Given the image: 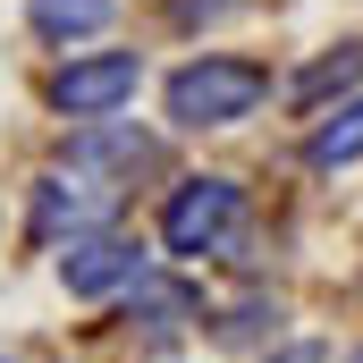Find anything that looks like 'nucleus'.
Here are the masks:
<instances>
[{
    "label": "nucleus",
    "mask_w": 363,
    "mask_h": 363,
    "mask_svg": "<svg viewBox=\"0 0 363 363\" xmlns=\"http://www.w3.org/2000/svg\"><path fill=\"white\" fill-rule=\"evenodd\" d=\"M161 101H169V127H194V135L203 127H237V118H254L271 101V68L237 60V51H203L161 85Z\"/></svg>",
    "instance_id": "nucleus-1"
},
{
    "label": "nucleus",
    "mask_w": 363,
    "mask_h": 363,
    "mask_svg": "<svg viewBox=\"0 0 363 363\" xmlns=\"http://www.w3.org/2000/svg\"><path fill=\"white\" fill-rule=\"evenodd\" d=\"M237 220H245V186L220 178V169H203V178H178V186H169V203H161V245H169L178 262L228 254Z\"/></svg>",
    "instance_id": "nucleus-2"
},
{
    "label": "nucleus",
    "mask_w": 363,
    "mask_h": 363,
    "mask_svg": "<svg viewBox=\"0 0 363 363\" xmlns=\"http://www.w3.org/2000/svg\"><path fill=\"white\" fill-rule=\"evenodd\" d=\"M135 85H144V51H77V60H60L51 68V85H43V101L60 110V118H118L127 101H135Z\"/></svg>",
    "instance_id": "nucleus-3"
},
{
    "label": "nucleus",
    "mask_w": 363,
    "mask_h": 363,
    "mask_svg": "<svg viewBox=\"0 0 363 363\" xmlns=\"http://www.w3.org/2000/svg\"><path fill=\"white\" fill-rule=\"evenodd\" d=\"M60 279H68V296L101 304V296L144 287V279H152V254H144V237H127V228H93V237H77V245L60 254Z\"/></svg>",
    "instance_id": "nucleus-4"
},
{
    "label": "nucleus",
    "mask_w": 363,
    "mask_h": 363,
    "mask_svg": "<svg viewBox=\"0 0 363 363\" xmlns=\"http://www.w3.org/2000/svg\"><path fill=\"white\" fill-rule=\"evenodd\" d=\"M101 211H110V186L51 169V178H34V211H26V237H34V245H60V237L77 245V237H93V228H101Z\"/></svg>",
    "instance_id": "nucleus-5"
},
{
    "label": "nucleus",
    "mask_w": 363,
    "mask_h": 363,
    "mask_svg": "<svg viewBox=\"0 0 363 363\" xmlns=\"http://www.w3.org/2000/svg\"><path fill=\"white\" fill-rule=\"evenodd\" d=\"M161 161V144L144 135V127H127V118H93L85 135L68 144V169L77 178H135V169H152Z\"/></svg>",
    "instance_id": "nucleus-6"
},
{
    "label": "nucleus",
    "mask_w": 363,
    "mask_h": 363,
    "mask_svg": "<svg viewBox=\"0 0 363 363\" xmlns=\"http://www.w3.org/2000/svg\"><path fill=\"white\" fill-rule=\"evenodd\" d=\"M355 85H363V43H330V51L287 85V101H296V110H330V101H355Z\"/></svg>",
    "instance_id": "nucleus-7"
},
{
    "label": "nucleus",
    "mask_w": 363,
    "mask_h": 363,
    "mask_svg": "<svg viewBox=\"0 0 363 363\" xmlns=\"http://www.w3.org/2000/svg\"><path fill=\"white\" fill-rule=\"evenodd\" d=\"M304 161H313V169H355V161H363V93H355V101H330V110L313 118Z\"/></svg>",
    "instance_id": "nucleus-8"
},
{
    "label": "nucleus",
    "mask_w": 363,
    "mask_h": 363,
    "mask_svg": "<svg viewBox=\"0 0 363 363\" xmlns=\"http://www.w3.org/2000/svg\"><path fill=\"white\" fill-rule=\"evenodd\" d=\"M110 17H118V0H26V26L43 43H93V34H110Z\"/></svg>",
    "instance_id": "nucleus-9"
},
{
    "label": "nucleus",
    "mask_w": 363,
    "mask_h": 363,
    "mask_svg": "<svg viewBox=\"0 0 363 363\" xmlns=\"http://www.w3.org/2000/svg\"><path fill=\"white\" fill-rule=\"evenodd\" d=\"M194 313H203V304H194V287H186V279H161V271H152L144 287H127V321H144L152 338H169V330H186Z\"/></svg>",
    "instance_id": "nucleus-10"
},
{
    "label": "nucleus",
    "mask_w": 363,
    "mask_h": 363,
    "mask_svg": "<svg viewBox=\"0 0 363 363\" xmlns=\"http://www.w3.org/2000/svg\"><path fill=\"white\" fill-rule=\"evenodd\" d=\"M271 321H279V304H262V296H245V304H237L228 321H211V330H220V338H262Z\"/></svg>",
    "instance_id": "nucleus-11"
},
{
    "label": "nucleus",
    "mask_w": 363,
    "mask_h": 363,
    "mask_svg": "<svg viewBox=\"0 0 363 363\" xmlns=\"http://www.w3.org/2000/svg\"><path fill=\"white\" fill-rule=\"evenodd\" d=\"M279 363H321V347H287V355H279Z\"/></svg>",
    "instance_id": "nucleus-12"
},
{
    "label": "nucleus",
    "mask_w": 363,
    "mask_h": 363,
    "mask_svg": "<svg viewBox=\"0 0 363 363\" xmlns=\"http://www.w3.org/2000/svg\"><path fill=\"white\" fill-rule=\"evenodd\" d=\"M347 363H363V347H355V355H347Z\"/></svg>",
    "instance_id": "nucleus-13"
},
{
    "label": "nucleus",
    "mask_w": 363,
    "mask_h": 363,
    "mask_svg": "<svg viewBox=\"0 0 363 363\" xmlns=\"http://www.w3.org/2000/svg\"><path fill=\"white\" fill-rule=\"evenodd\" d=\"M0 363H17V355H0Z\"/></svg>",
    "instance_id": "nucleus-14"
}]
</instances>
